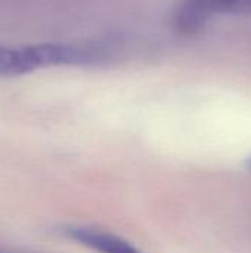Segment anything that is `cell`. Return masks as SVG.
Segmentation results:
<instances>
[{
	"instance_id": "obj_3",
	"label": "cell",
	"mask_w": 251,
	"mask_h": 253,
	"mask_svg": "<svg viewBox=\"0 0 251 253\" xmlns=\"http://www.w3.org/2000/svg\"><path fill=\"white\" fill-rule=\"evenodd\" d=\"M62 234L98 253H143L139 251L136 246L129 243L120 236H115L112 233H107L98 228H90V227H78V225H71V227H64Z\"/></svg>"
},
{
	"instance_id": "obj_1",
	"label": "cell",
	"mask_w": 251,
	"mask_h": 253,
	"mask_svg": "<svg viewBox=\"0 0 251 253\" xmlns=\"http://www.w3.org/2000/svg\"><path fill=\"white\" fill-rule=\"evenodd\" d=\"M112 42H49L34 44L0 43V77H16L61 65H96L114 58Z\"/></svg>"
},
{
	"instance_id": "obj_4",
	"label": "cell",
	"mask_w": 251,
	"mask_h": 253,
	"mask_svg": "<svg viewBox=\"0 0 251 253\" xmlns=\"http://www.w3.org/2000/svg\"><path fill=\"white\" fill-rule=\"evenodd\" d=\"M0 253H9V252H4V251H0Z\"/></svg>"
},
{
	"instance_id": "obj_2",
	"label": "cell",
	"mask_w": 251,
	"mask_h": 253,
	"mask_svg": "<svg viewBox=\"0 0 251 253\" xmlns=\"http://www.w3.org/2000/svg\"><path fill=\"white\" fill-rule=\"evenodd\" d=\"M251 12V0H186L176 16L182 31L198 30L212 15L223 12Z\"/></svg>"
},
{
	"instance_id": "obj_5",
	"label": "cell",
	"mask_w": 251,
	"mask_h": 253,
	"mask_svg": "<svg viewBox=\"0 0 251 253\" xmlns=\"http://www.w3.org/2000/svg\"><path fill=\"white\" fill-rule=\"evenodd\" d=\"M250 168H251V162H250Z\"/></svg>"
}]
</instances>
